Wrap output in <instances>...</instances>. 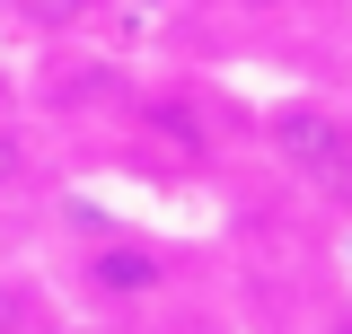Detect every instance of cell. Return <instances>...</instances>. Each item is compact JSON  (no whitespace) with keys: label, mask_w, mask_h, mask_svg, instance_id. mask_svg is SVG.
Instances as JSON below:
<instances>
[{"label":"cell","mask_w":352,"mask_h":334,"mask_svg":"<svg viewBox=\"0 0 352 334\" xmlns=\"http://www.w3.org/2000/svg\"><path fill=\"white\" fill-rule=\"evenodd\" d=\"M0 9H9L18 27H36V36H80L106 0H0Z\"/></svg>","instance_id":"277c9868"},{"label":"cell","mask_w":352,"mask_h":334,"mask_svg":"<svg viewBox=\"0 0 352 334\" xmlns=\"http://www.w3.org/2000/svg\"><path fill=\"white\" fill-rule=\"evenodd\" d=\"M53 334H106V326H53Z\"/></svg>","instance_id":"ba28073f"},{"label":"cell","mask_w":352,"mask_h":334,"mask_svg":"<svg viewBox=\"0 0 352 334\" xmlns=\"http://www.w3.org/2000/svg\"><path fill=\"white\" fill-rule=\"evenodd\" d=\"M36 176V132H18V124H0V203L18 194Z\"/></svg>","instance_id":"8992f818"},{"label":"cell","mask_w":352,"mask_h":334,"mask_svg":"<svg viewBox=\"0 0 352 334\" xmlns=\"http://www.w3.org/2000/svg\"><path fill=\"white\" fill-rule=\"evenodd\" d=\"M308 334H352V317H326V326H308Z\"/></svg>","instance_id":"52a82bcc"},{"label":"cell","mask_w":352,"mask_h":334,"mask_svg":"<svg viewBox=\"0 0 352 334\" xmlns=\"http://www.w3.org/2000/svg\"><path fill=\"white\" fill-rule=\"evenodd\" d=\"M71 282H80L88 308H150L176 282V255L159 238H88L71 255Z\"/></svg>","instance_id":"7a4b0ae2"},{"label":"cell","mask_w":352,"mask_h":334,"mask_svg":"<svg viewBox=\"0 0 352 334\" xmlns=\"http://www.w3.org/2000/svg\"><path fill=\"white\" fill-rule=\"evenodd\" d=\"M150 132H168L176 150H194V159L212 150V132H203V106H194V97H159V106H150Z\"/></svg>","instance_id":"5b68a950"},{"label":"cell","mask_w":352,"mask_h":334,"mask_svg":"<svg viewBox=\"0 0 352 334\" xmlns=\"http://www.w3.org/2000/svg\"><path fill=\"white\" fill-rule=\"evenodd\" d=\"M53 291H44L36 273H0V334H53Z\"/></svg>","instance_id":"3957f363"},{"label":"cell","mask_w":352,"mask_h":334,"mask_svg":"<svg viewBox=\"0 0 352 334\" xmlns=\"http://www.w3.org/2000/svg\"><path fill=\"white\" fill-rule=\"evenodd\" d=\"M264 141H273V159H282V176L300 194L352 211V115L317 106V97H282L264 115Z\"/></svg>","instance_id":"6da1fadb"}]
</instances>
